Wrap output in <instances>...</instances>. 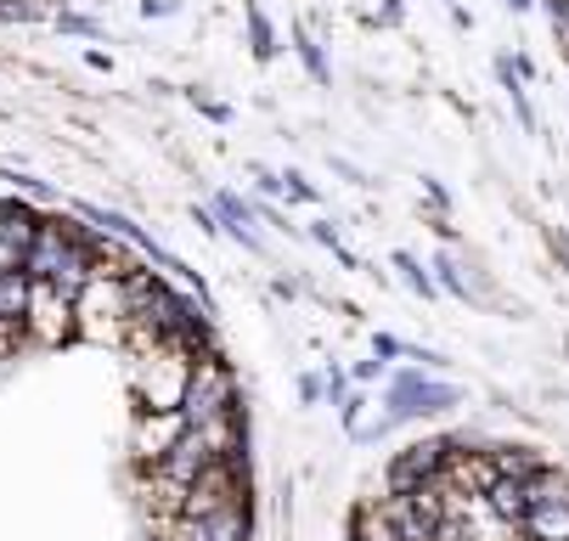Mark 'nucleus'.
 <instances>
[{
    "label": "nucleus",
    "instance_id": "obj_1",
    "mask_svg": "<svg viewBox=\"0 0 569 541\" xmlns=\"http://www.w3.org/2000/svg\"><path fill=\"white\" fill-rule=\"evenodd\" d=\"M29 282H57L68 293L86 288V277L97 271V243L79 238V226L51 214V220H34V243H29V260H23Z\"/></svg>",
    "mask_w": 569,
    "mask_h": 541
},
{
    "label": "nucleus",
    "instance_id": "obj_2",
    "mask_svg": "<svg viewBox=\"0 0 569 541\" xmlns=\"http://www.w3.org/2000/svg\"><path fill=\"white\" fill-rule=\"evenodd\" d=\"M209 462H220V457L209 451V440H203L198 429H187L170 451H158V457H152V480H158V491H164V502H170V508H181L187 485L209 469Z\"/></svg>",
    "mask_w": 569,
    "mask_h": 541
},
{
    "label": "nucleus",
    "instance_id": "obj_3",
    "mask_svg": "<svg viewBox=\"0 0 569 541\" xmlns=\"http://www.w3.org/2000/svg\"><path fill=\"white\" fill-rule=\"evenodd\" d=\"M181 407H187L192 423H209V418H220V412H237V383H231V372L220 367V355H203V361L192 367V383H187Z\"/></svg>",
    "mask_w": 569,
    "mask_h": 541
},
{
    "label": "nucleus",
    "instance_id": "obj_4",
    "mask_svg": "<svg viewBox=\"0 0 569 541\" xmlns=\"http://www.w3.org/2000/svg\"><path fill=\"white\" fill-rule=\"evenodd\" d=\"M23 322H29L34 339H46V344L68 339V333H73V293L57 288V282H34V288H29V311H23Z\"/></svg>",
    "mask_w": 569,
    "mask_h": 541
},
{
    "label": "nucleus",
    "instance_id": "obj_5",
    "mask_svg": "<svg viewBox=\"0 0 569 541\" xmlns=\"http://www.w3.org/2000/svg\"><path fill=\"white\" fill-rule=\"evenodd\" d=\"M176 541H249V502H231L209 519H181Z\"/></svg>",
    "mask_w": 569,
    "mask_h": 541
},
{
    "label": "nucleus",
    "instance_id": "obj_6",
    "mask_svg": "<svg viewBox=\"0 0 569 541\" xmlns=\"http://www.w3.org/2000/svg\"><path fill=\"white\" fill-rule=\"evenodd\" d=\"M29 243H34V214L18 209V203H0V277L23 271Z\"/></svg>",
    "mask_w": 569,
    "mask_h": 541
},
{
    "label": "nucleus",
    "instance_id": "obj_7",
    "mask_svg": "<svg viewBox=\"0 0 569 541\" xmlns=\"http://www.w3.org/2000/svg\"><path fill=\"white\" fill-rule=\"evenodd\" d=\"M187 429H192L187 407H170V412H147V418L136 423V457H158V451H170V445H176Z\"/></svg>",
    "mask_w": 569,
    "mask_h": 541
},
{
    "label": "nucleus",
    "instance_id": "obj_8",
    "mask_svg": "<svg viewBox=\"0 0 569 541\" xmlns=\"http://www.w3.org/2000/svg\"><path fill=\"white\" fill-rule=\"evenodd\" d=\"M57 18V0H0V23H46Z\"/></svg>",
    "mask_w": 569,
    "mask_h": 541
},
{
    "label": "nucleus",
    "instance_id": "obj_9",
    "mask_svg": "<svg viewBox=\"0 0 569 541\" xmlns=\"http://www.w3.org/2000/svg\"><path fill=\"white\" fill-rule=\"evenodd\" d=\"M395 266H400V271H406V282H412V288H418V293H435V282H429V277H423V266H418V260H412V254H395Z\"/></svg>",
    "mask_w": 569,
    "mask_h": 541
},
{
    "label": "nucleus",
    "instance_id": "obj_10",
    "mask_svg": "<svg viewBox=\"0 0 569 541\" xmlns=\"http://www.w3.org/2000/svg\"><path fill=\"white\" fill-rule=\"evenodd\" d=\"M249 29H254V51H260V57H271V51H277V46H271V23H266L260 12H249Z\"/></svg>",
    "mask_w": 569,
    "mask_h": 541
},
{
    "label": "nucleus",
    "instance_id": "obj_11",
    "mask_svg": "<svg viewBox=\"0 0 569 541\" xmlns=\"http://www.w3.org/2000/svg\"><path fill=\"white\" fill-rule=\"evenodd\" d=\"M299 57L310 62V73H316V80H321V73H328V68H321V51L310 46V34H299Z\"/></svg>",
    "mask_w": 569,
    "mask_h": 541
}]
</instances>
